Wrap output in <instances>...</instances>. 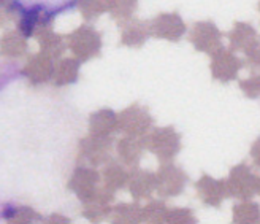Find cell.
<instances>
[{
  "mask_svg": "<svg viewBox=\"0 0 260 224\" xmlns=\"http://www.w3.org/2000/svg\"><path fill=\"white\" fill-rule=\"evenodd\" d=\"M69 46L80 59H89L95 54L97 49H100V35L95 34L94 29L84 25L70 35Z\"/></svg>",
  "mask_w": 260,
  "mask_h": 224,
  "instance_id": "cell-13",
  "label": "cell"
},
{
  "mask_svg": "<svg viewBox=\"0 0 260 224\" xmlns=\"http://www.w3.org/2000/svg\"><path fill=\"white\" fill-rule=\"evenodd\" d=\"M258 224H260V222H258Z\"/></svg>",
  "mask_w": 260,
  "mask_h": 224,
  "instance_id": "cell-35",
  "label": "cell"
},
{
  "mask_svg": "<svg viewBox=\"0 0 260 224\" xmlns=\"http://www.w3.org/2000/svg\"><path fill=\"white\" fill-rule=\"evenodd\" d=\"M111 224H143V207L137 202L132 204H116L113 205Z\"/></svg>",
  "mask_w": 260,
  "mask_h": 224,
  "instance_id": "cell-19",
  "label": "cell"
},
{
  "mask_svg": "<svg viewBox=\"0 0 260 224\" xmlns=\"http://www.w3.org/2000/svg\"><path fill=\"white\" fill-rule=\"evenodd\" d=\"M53 13H49L43 7H34L30 10H25L21 13L19 19V32L29 38L32 35H40L49 31L51 22H53Z\"/></svg>",
  "mask_w": 260,
  "mask_h": 224,
  "instance_id": "cell-11",
  "label": "cell"
},
{
  "mask_svg": "<svg viewBox=\"0 0 260 224\" xmlns=\"http://www.w3.org/2000/svg\"><path fill=\"white\" fill-rule=\"evenodd\" d=\"M111 148H113V142L110 137L90 135L84 138L80 145V161L89 167L103 165L110 159Z\"/></svg>",
  "mask_w": 260,
  "mask_h": 224,
  "instance_id": "cell-9",
  "label": "cell"
},
{
  "mask_svg": "<svg viewBox=\"0 0 260 224\" xmlns=\"http://www.w3.org/2000/svg\"><path fill=\"white\" fill-rule=\"evenodd\" d=\"M168 208L164 201H151L146 207H143V221L145 224H165Z\"/></svg>",
  "mask_w": 260,
  "mask_h": 224,
  "instance_id": "cell-26",
  "label": "cell"
},
{
  "mask_svg": "<svg viewBox=\"0 0 260 224\" xmlns=\"http://www.w3.org/2000/svg\"><path fill=\"white\" fill-rule=\"evenodd\" d=\"M260 205L251 199L241 201L232 208V224H258Z\"/></svg>",
  "mask_w": 260,
  "mask_h": 224,
  "instance_id": "cell-23",
  "label": "cell"
},
{
  "mask_svg": "<svg viewBox=\"0 0 260 224\" xmlns=\"http://www.w3.org/2000/svg\"><path fill=\"white\" fill-rule=\"evenodd\" d=\"M86 7L83 8L84 10V15H87L89 16V13H90V10H92V7H94V0H86ZM97 5H100L102 7V10H105V7H103V0H97Z\"/></svg>",
  "mask_w": 260,
  "mask_h": 224,
  "instance_id": "cell-32",
  "label": "cell"
},
{
  "mask_svg": "<svg viewBox=\"0 0 260 224\" xmlns=\"http://www.w3.org/2000/svg\"><path fill=\"white\" fill-rule=\"evenodd\" d=\"M118 121H119V127L128 137H137V138L145 137L154 124V120L149 115V111L145 107H140V105H132V107L124 110L118 118Z\"/></svg>",
  "mask_w": 260,
  "mask_h": 224,
  "instance_id": "cell-6",
  "label": "cell"
},
{
  "mask_svg": "<svg viewBox=\"0 0 260 224\" xmlns=\"http://www.w3.org/2000/svg\"><path fill=\"white\" fill-rule=\"evenodd\" d=\"M38 42H40L42 52L51 59L60 56L65 49V46H67L63 42V38L54 32H51V29L38 35Z\"/></svg>",
  "mask_w": 260,
  "mask_h": 224,
  "instance_id": "cell-25",
  "label": "cell"
},
{
  "mask_svg": "<svg viewBox=\"0 0 260 224\" xmlns=\"http://www.w3.org/2000/svg\"><path fill=\"white\" fill-rule=\"evenodd\" d=\"M240 89L249 99H260V75H251L240 81Z\"/></svg>",
  "mask_w": 260,
  "mask_h": 224,
  "instance_id": "cell-28",
  "label": "cell"
},
{
  "mask_svg": "<svg viewBox=\"0 0 260 224\" xmlns=\"http://www.w3.org/2000/svg\"><path fill=\"white\" fill-rule=\"evenodd\" d=\"M127 186L137 202L149 199L155 191V174L149 170H135L130 174Z\"/></svg>",
  "mask_w": 260,
  "mask_h": 224,
  "instance_id": "cell-15",
  "label": "cell"
},
{
  "mask_svg": "<svg viewBox=\"0 0 260 224\" xmlns=\"http://www.w3.org/2000/svg\"><path fill=\"white\" fill-rule=\"evenodd\" d=\"M27 52V38L19 31L8 32L0 40V54L7 59H19Z\"/></svg>",
  "mask_w": 260,
  "mask_h": 224,
  "instance_id": "cell-18",
  "label": "cell"
},
{
  "mask_svg": "<svg viewBox=\"0 0 260 224\" xmlns=\"http://www.w3.org/2000/svg\"><path fill=\"white\" fill-rule=\"evenodd\" d=\"M53 73H54L53 59L43 54V52L30 56L22 69V75L27 78L32 85L48 83L49 80H53Z\"/></svg>",
  "mask_w": 260,
  "mask_h": 224,
  "instance_id": "cell-14",
  "label": "cell"
},
{
  "mask_svg": "<svg viewBox=\"0 0 260 224\" xmlns=\"http://www.w3.org/2000/svg\"><path fill=\"white\" fill-rule=\"evenodd\" d=\"M2 216L7 224H40L42 215L29 205L7 204L2 210Z\"/></svg>",
  "mask_w": 260,
  "mask_h": 224,
  "instance_id": "cell-17",
  "label": "cell"
},
{
  "mask_svg": "<svg viewBox=\"0 0 260 224\" xmlns=\"http://www.w3.org/2000/svg\"><path fill=\"white\" fill-rule=\"evenodd\" d=\"M114 202V192L103 186L102 189L90 197V199L83 202V216L92 224H100L103 221L110 219L111 210Z\"/></svg>",
  "mask_w": 260,
  "mask_h": 224,
  "instance_id": "cell-10",
  "label": "cell"
},
{
  "mask_svg": "<svg viewBox=\"0 0 260 224\" xmlns=\"http://www.w3.org/2000/svg\"><path fill=\"white\" fill-rule=\"evenodd\" d=\"M145 150L157 156L160 162H172L181 151V134L173 126L157 127L143 137Z\"/></svg>",
  "mask_w": 260,
  "mask_h": 224,
  "instance_id": "cell-1",
  "label": "cell"
},
{
  "mask_svg": "<svg viewBox=\"0 0 260 224\" xmlns=\"http://www.w3.org/2000/svg\"><path fill=\"white\" fill-rule=\"evenodd\" d=\"M257 194L260 195V177H258V184H257Z\"/></svg>",
  "mask_w": 260,
  "mask_h": 224,
  "instance_id": "cell-33",
  "label": "cell"
},
{
  "mask_svg": "<svg viewBox=\"0 0 260 224\" xmlns=\"http://www.w3.org/2000/svg\"><path fill=\"white\" fill-rule=\"evenodd\" d=\"M251 157H252L254 165L260 169V137L252 143V147H251Z\"/></svg>",
  "mask_w": 260,
  "mask_h": 224,
  "instance_id": "cell-31",
  "label": "cell"
},
{
  "mask_svg": "<svg viewBox=\"0 0 260 224\" xmlns=\"http://www.w3.org/2000/svg\"><path fill=\"white\" fill-rule=\"evenodd\" d=\"M230 49L244 51L257 40V31L248 22H235L233 29L229 32Z\"/></svg>",
  "mask_w": 260,
  "mask_h": 224,
  "instance_id": "cell-20",
  "label": "cell"
},
{
  "mask_svg": "<svg viewBox=\"0 0 260 224\" xmlns=\"http://www.w3.org/2000/svg\"><path fill=\"white\" fill-rule=\"evenodd\" d=\"M148 27L149 34L155 38H164L170 42H179L187 31L183 18L178 13H160L151 21Z\"/></svg>",
  "mask_w": 260,
  "mask_h": 224,
  "instance_id": "cell-8",
  "label": "cell"
},
{
  "mask_svg": "<svg viewBox=\"0 0 260 224\" xmlns=\"http://www.w3.org/2000/svg\"><path fill=\"white\" fill-rule=\"evenodd\" d=\"M143 150H145L143 138H137V137H127L121 140L118 145V153H119L122 164L130 169H135L140 164Z\"/></svg>",
  "mask_w": 260,
  "mask_h": 224,
  "instance_id": "cell-21",
  "label": "cell"
},
{
  "mask_svg": "<svg viewBox=\"0 0 260 224\" xmlns=\"http://www.w3.org/2000/svg\"><path fill=\"white\" fill-rule=\"evenodd\" d=\"M40 224H72V221H70V218H67L62 213H53V215L43 218Z\"/></svg>",
  "mask_w": 260,
  "mask_h": 224,
  "instance_id": "cell-30",
  "label": "cell"
},
{
  "mask_svg": "<svg viewBox=\"0 0 260 224\" xmlns=\"http://www.w3.org/2000/svg\"><path fill=\"white\" fill-rule=\"evenodd\" d=\"M244 62L235 54V51L220 46L211 54V75L220 83H230L237 80Z\"/></svg>",
  "mask_w": 260,
  "mask_h": 224,
  "instance_id": "cell-4",
  "label": "cell"
},
{
  "mask_svg": "<svg viewBox=\"0 0 260 224\" xmlns=\"http://www.w3.org/2000/svg\"><path fill=\"white\" fill-rule=\"evenodd\" d=\"M243 52H244V64H248V67H251L252 70H260V40H255Z\"/></svg>",
  "mask_w": 260,
  "mask_h": 224,
  "instance_id": "cell-29",
  "label": "cell"
},
{
  "mask_svg": "<svg viewBox=\"0 0 260 224\" xmlns=\"http://www.w3.org/2000/svg\"><path fill=\"white\" fill-rule=\"evenodd\" d=\"M258 11H260V4H258Z\"/></svg>",
  "mask_w": 260,
  "mask_h": 224,
  "instance_id": "cell-34",
  "label": "cell"
},
{
  "mask_svg": "<svg viewBox=\"0 0 260 224\" xmlns=\"http://www.w3.org/2000/svg\"><path fill=\"white\" fill-rule=\"evenodd\" d=\"M189 40L197 51L213 54L222 46V32L213 21H200L192 25Z\"/></svg>",
  "mask_w": 260,
  "mask_h": 224,
  "instance_id": "cell-5",
  "label": "cell"
},
{
  "mask_svg": "<svg viewBox=\"0 0 260 224\" xmlns=\"http://www.w3.org/2000/svg\"><path fill=\"white\" fill-rule=\"evenodd\" d=\"M257 184L258 177L252 174L251 167L244 162L233 167L229 174V178L225 180L229 197L240 201L252 199V195L257 194Z\"/></svg>",
  "mask_w": 260,
  "mask_h": 224,
  "instance_id": "cell-3",
  "label": "cell"
},
{
  "mask_svg": "<svg viewBox=\"0 0 260 224\" xmlns=\"http://www.w3.org/2000/svg\"><path fill=\"white\" fill-rule=\"evenodd\" d=\"M128 177L130 174L124 169L122 164H118V162H107L105 169H103V172H102L103 184H105L107 189L113 192L125 188L128 183Z\"/></svg>",
  "mask_w": 260,
  "mask_h": 224,
  "instance_id": "cell-22",
  "label": "cell"
},
{
  "mask_svg": "<svg viewBox=\"0 0 260 224\" xmlns=\"http://www.w3.org/2000/svg\"><path fill=\"white\" fill-rule=\"evenodd\" d=\"M199 219L195 216L193 210L187 207H178V208H170L167 215L165 224H197Z\"/></svg>",
  "mask_w": 260,
  "mask_h": 224,
  "instance_id": "cell-27",
  "label": "cell"
},
{
  "mask_svg": "<svg viewBox=\"0 0 260 224\" xmlns=\"http://www.w3.org/2000/svg\"><path fill=\"white\" fill-rule=\"evenodd\" d=\"M78 62L73 59H65L54 65V73H53V81L56 86H65L72 85L78 78Z\"/></svg>",
  "mask_w": 260,
  "mask_h": 224,
  "instance_id": "cell-24",
  "label": "cell"
},
{
  "mask_svg": "<svg viewBox=\"0 0 260 224\" xmlns=\"http://www.w3.org/2000/svg\"><path fill=\"white\" fill-rule=\"evenodd\" d=\"M195 189H197L200 201L206 207L219 208L222 205L224 199L229 197L225 180H217L210 175H202L200 180L195 183Z\"/></svg>",
  "mask_w": 260,
  "mask_h": 224,
  "instance_id": "cell-12",
  "label": "cell"
},
{
  "mask_svg": "<svg viewBox=\"0 0 260 224\" xmlns=\"http://www.w3.org/2000/svg\"><path fill=\"white\" fill-rule=\"evenodd\" d=\"M189 177L183 169L172 162H164L155 174V191L164 199H170L184 192Z\"/></svg>",
  "mask_w": 260,
  "mask_h": 224,
  "instance_id": "cell-2",
  "label": "cell"
},
{
  "mask_svg": "<svg viewBox=\"0 0 260 224\" xmlns=\"http://www.w3.org/2000/svg\"><path fill=\"white\" fill-rule=\"evenodd\" d=\"M90 135L97 137H111L119 129L118 116L110 110H100L94 113L89 120Z\"/></svg>",
  "mask_w": 260,
  "mask_h": 224,
  "instance_id": "cell-16",
  "label": "cell"
},
{
  "mask_svg": "<svg viewBox=\"0 0 260 224\" xmlns=\"http://www.w3.org/2000/svg\"><path fill=\"white\" fill-rule=\"evenodd\" d=\"M102 175L97 172L94 167L89 165H80L75 169V172L70 177L69 189L80 199L81 202L90 199L97 191L100 184Z\"/></svg>",
  "mask_w": 260,
  "mask_h": 224,
  "instance_id": "cell-7",
  "label": "cell"
}]
</instances>
